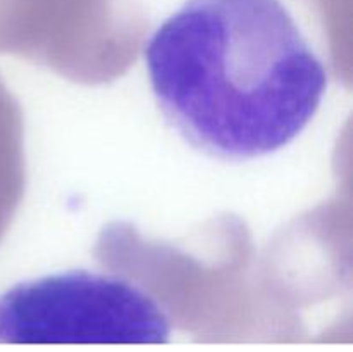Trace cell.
Instances as JSON below:
<instances>
[{"label": "cell", "mask_w": 353, "mask_h": 352, "mask_svg": "<svg viewBox=\"0 0 353 352\" xmlns=\"http://www.w3.org/2000/svg\"><path fill=\"white\" fill-rule=\"evenodd\" d=\"M168 123L224 161L264 157L312 121L326 68L281 0H186L145 47Z\"/></svg>", "instance_id": "cell-1"}, {"label": "cell", "mask_w": 353, "mask_h": 352, "mask_svg": "<svg viewBox=\"0 0 353 352\" xmlns=\"http://www.w3.org/2000/svg\"><path fill=\"white\" fill-rule=\"evenodd\" d=\"M169 335L155 300L112 275L59 273L0 293V342L161 344Z\"/></svg>", "instance_id": "cell-2"}]
</instances>
